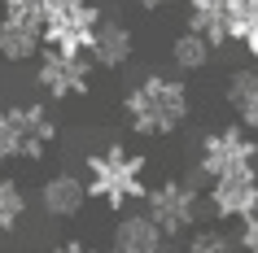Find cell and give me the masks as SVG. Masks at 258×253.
<instances>
[{
  "instance_id": "obj_18",
  "label": "cell",
  "mask_w": 258,
  "mask_h": 253,
  "mask_svg": "<svg viewBox=\"0 0 258 253\" xmlns=\"http://www.w3.org/2000/svg\"><path fill=\"white\" fill-rule=\"evenodd\" d=\"M22 161V127H18L14 105L0 109V166H14Z\"/></svg>"
},
{
  "instance_id": "obj_5",
  "label": "cell",
  "mask_w": 258,
  "mask_h": 253,
  "mask_svg": "<svg viewBox=\"0 0 258 253\" xmlns=\"http://www.w3.org/2000/svg\"><path fill=\"white\" fill-rule=\"evenodd\" d=\"M92 57H75V53H53L44 48L35 57V83L48 101H79V96L92 92Z\"/></svg>"
},
{
  "instance_id": "obj_6",
  "label": "cell",
  "mask_w": 258,
  "mask_h": 253,
  "mask_svg": "<svg viewBox=\"0 0 258 253\" xmlns=\"http://www.w3.org/2000/svg\"><path fill=\"white\" fill-rule=\"evenodd\" d=\"M101 22H105V14H101V5H92V0H83V5H75V9H61V14L44 18V31H40V35H44V48L88 57Z\"/></svg>"
},
{
  "instance_id": "obj_8",
  "label": "cell",
  "mask_w": 258,
  "mask_h": 253,
  "mask_svg": "<svg viewBox=\"0 0 258 253\" xmlns=\"http://www.w3.org/2000/svg\"><path fill=\"white\" fill-rule=\"evenodd\" d=\"M35 201H40V210L48 214V218H57V223H70V218H75V214H83V205H88L83 175H75V171H53V175L40 184Z\"/></svg>"
},
{
  "instance_id": "obj_21",
  "label": "cell",
  "mask_w": 258,
  "mask_h": 253,
  "mask_svg": "<svg viewBox=\"0 0 258 253\" xmlns=\"http://www.w3.org/2000/svg\"><path fill=\"white\" fill-rule=\"evenodd\" d=\"M236 249L241 253H258V214L245 218V223H236Z\"/></svg>"
},
{
  "instance_id": "obj_22",
  "label": "cell",
  "mask_w": 258,
  "mask_h": 253,
  "mask_svg": "<svg viewBox=\"0 0 258 253\" xmlns=\"http://www.w3.org/2000/svg\"><path fill=\"white\" fill-rule=\"evenodd\" d=\"M48 253H96L88 240H61V244H53Z\"/></svg>"
},
{
  "instance_id": "obj_24",
  "label": "cell",
  "mask_w": 258,
  "mask_h": 253,
  "mask_svg": "<svg viewBox=\"0 0 258 253\" xmlns=\"http://www.w3.org/2000/svg\"><path fill=\"white\" fill-rule=\"evenodd\" d=\"M241 48H245V57H249V61L258 66V27H254V31H249V35L241 40Z\"/></svg>"
},
{
  "instance_id": "obj_19",
  "label": "cell",
  "mask_w": 258,
  "mask_h": 253,
  "mask_svg": "<svg viewBox=\"0 0 258 253\" xmlns=\"http://www.w3.org/2000/svg\"><path fill=\"white\" fill-rule=\"evenodd\" d=\"M258 27V0H228V40L241 44Z\"/></svg>"
},
{
  "instance_id": "obj_13",
  "label": "cell",
  "mask_w": 258,
  "mask_h": 253,
  "mask_svg": "<svg viewBox=\"0 0 258 253\" xmlns=\"http://www.w3.org/2000/svg\"><path fill=\"white\" fill-rule=\"evenodd\" d=\"M223 101H228V109L236 114V122H241L249 135H258V70L254 66H241L232 70L228 83H223Z\"/></svg>"
},
{
  "instance_id": "obj_2",
  "label": "cell",
  "mask_w": 258,
  "mask_h": 253,
  "mask_svg": "<svg viewBox=\"0 0 258 253\" xmlns=\"http://www.w3.org/2000/svg\"><path fill=\"white\" fill-rule=\"evenodd\" d=\"M83 188H88V201H101L109 214H122L149 192V157L109 140L83 157Z\"/></svg>"
},
{
  "instance_id": "obj_9",
  "label": "cell",
  "mask_w": 258,
  "mask_h": 253,
  "mask_svg": "<svg viewBox=\"0 0 258 253\" xmlns=\"http://www.w3.org/2000/svg\"><path fill=\"white\" fill-rule=\"evenodd\" d=\"M14 114H18V127H22V161H44L61 135L57 118L48 114L44 101H22V105H14Z\"/></svg>"
},
{
  "instance_id": "obj_3",
  "label": "cell",
  "mask_w": 258,
  "mask_h": 253,
  "mask_svg": "<svg viewBox=\"0 0 258 253\" xmlns=\"http://www.w3.org/2000/svg\"><path fill=\"white\" fill-rule=\"evenodd\" d=\"M258 171V135H249L241 122H223L197 140V175L206 184L228 179V175Z\"/></svg>"
},
{
  "instance_id": "obj_14",
  "label": "cell",
  "mask_w": 258,
  "mask_h": 253,
  "mask_svg": "<svg viewBox=\"0 0 258 253\" xmlns=\"http://www.w3.org/2000/svg\"><path fill=\"white\" fill-rule=\"evenodd\" d=\"M44 53V35L35 27H22V22H9L0 18V57L9 66H22V61H35Z\"/></svg>"
},
{
  "instance_id": "obj_17",
  "label": "cell",
  "mask_w": 258,
  "mask_h": 253,
  "mask_svg": "<svg viewBox=\"0 0 258 253\" xmlns=\"http://www.w3.org/2000/svg\"><path fill=\"white\" fill-rule=\"evenodd\" d=\"M184 253H236V236L223 227H192L184 236Z\"/></svg>"
},
{
  "instance_id": "obj_12",
  "label": "cell",
  "mask_w": 258,
  "mask_h": 253,
  "mask_svg": "<svg viewBox=\"0 0 258 253\" xmlns=\"http://www.w3.org/2000/svg\"><path fill=\"white\" fill-rule=\"evenodd\" d=\"M184 31L202 35L210 48H228V5L223 0H184Z\"/></svg>"
},
{
  "instance_id": "obj_15",
  "label": "cell",
  "mask_w": 258,
  "mask_h": 253,
  "mask_svg": "<svg viewBox=\"0 0 258 253\" xmlns=\"http://www.w3.org/2000/svg\"><path fill=\"white\" fill-rule=\"evenodd\" d=\"M210 61H215V48H210L202 35L179 31L175 40H171V70H175V74H202Z\"/></svg>"
},
{
  "instance_id": "obj_23",
  "label": "cell",
  "mask_w": 258,
  "mask_h": 253,
  "mask_svg": "<svg viewBox=\"0 0 258 253\" xmlns=\"http://www.w3.org/2000/svg\"><path fill=\"white\" fill-rule=\"evenodd\" d=\"M44 5V18H53V14H61V9H75V5H83V0H40Z\"/></svg>"
},
{
  "instance_id": "obj_7",
  "label": "cell",
  "mask_w": 258,
  "mask_h": 253,
  "mask_svg": "<svg viewBox=\"0 0 258 253\" xmlns=\"http://www.w3.org/2000/svg\"><path fill=\"white\" fill-rule=\"evenodd\" d=\"M206 214L219 223H245L258 214V171L206 184Z\"/></svg>"
},
{
  "instance_id": "obj_20",
  "label": "cell",
  "mask_w": 258,
  "mask_h": 253,
  "mask_svg": "<svg viewBox=\"0 0 258 253\" xmlns=\"http://www.w3.org/2000/svg\"><path fill=\"white\" fill-rule=\"evenodd\" d=\"M0 9H5L0 18H9V22H22V27L44 31V5L40 0H0Z\"/></svg>"
},
{
  "instance_id": "obj_11",
  "label": "cell",
  "mask_w": 258,
  "mask_h": 253,
  "mask_svg": "<svg viewBox=\"0 0 258 253\" xmlns=\"http://www.w3.org/2000/svg\"><path fill=\"white\" fill-rule=\"evenodd\" d=\"M92 66L96 70H122L132 57H136V31L118 22V18H105L96 27V40H92Z\"/></svg>"
},
{
  "instance_id": "obj_26",
  "label": "cell",
  "mask_w": 258,
  "mask_h": 253,
  "mask_svg": "<svg viewBox=\"0 0 258 253\" xmlns=\"http://www.w3.org/2000/svg\"><path fill=\"white\" fill-rule=\"evenodd\" d=\"M223 5H228V0H223Z\"/></svg>"
},
{
  "instance_id": "obj_1",
  "label": "cell",
  "mask_w": 258,
  "mask_h": 253,
  "mask_svg": "<svg viewBox=\"0 0 258 253\" xmlns=\"http://www.w3.org/2000/svg\"><path fill=\"white\" fill-rule=\"evenodd\" d=\"M122 127L136 140H171L184 131L192 118V92L184 74H166V70H145L118 101Z\"/></svg>"
},
{
  "instance_id": "obj_10",
  "label": "cell",
  "mask_w": 258,
  "mask_h": 253,
  "mask_svg": "<svg viewBox=\"0 0 258 253\" xmlns=\"http://www.w3.org/2000/svg\"><path fill=\"white\" fill-rule=\"evenodd\" d=\"M166 236L145 210H122L109 231V253H162Z\"/></svg>"
},
{
  "instance_id": "obj_16",
  "label": "cell",
  "mask_w": 258,
  "mask_h": 253,
  "mask_svg": "<svg viewBox=\"0 0 258 253\" xmlns=\"http://www.w3.org/2000/svg\"><path fill=\"white\" fill-rule=\"evenodd\" d=\"M31 210V197L22 192L14 175H0V236H14Z\"/></svg>"
},
{
  "instance_id": "obj_4",
  "label": "cell",
  "mask_w": 258,
  "mask_h": 253,
  "mask_svg": "<svg viewBox=\"0 0 258 253\" xmlns=\"http://www.w3.org/2000/svg\"><path fill=\"white\" fill-rule=\"evenodd\" d=\"M145 214L158 223V231H162L166 240H179V236H188L192 227H202L206 197L188 184V179L166 175V179L149 184V192H145Z\"/></svg>"
},
{
  "instance_id": "obj_25",
  "label": "cell",
  "mask_w": 258,
  "mask_h": 253,
  "mask_svg": "<svg viewBox=\"0 0 258 253\" xmlns=\"http://www.w3.org/2000/svg\"><path fill=\"white\" fill-rule=\"evenodd\" d=\"M132 5H136L140 14H158V9H166L171 0H132Z\"/></svg>"
}]
</instances>
